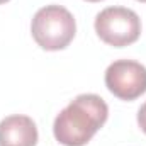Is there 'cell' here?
<instances>
[{"instance_id": "5", "label": "cell", "mask_w": 146, "mask_h": 146, "mask_svg": "<svg viewBox=\"0 0 146 146\" xmlns=\"http://www.w3.org/2000/svg\"><path fill=\"white\" fill-rule=\"evenodd\" d=\"M37 127L27 115H9L0 122V146H36Z\"/></svg>"}, {"instance_id": "3", "label": "cell", "mask_w": 146, "mask_h": 146, "mask_svg": "<svg viewBox=\"0 0 146 146\" xmlns=\"http://www.w3.org/2000/svg\"><path fill=\"white\" fill-rule=\"evenodd\" d=\"M95 33L114 48H122L138 41L141 21L138 14L126 7H107L95 17Z\"/></svg>"}, {"instance_id": "4", "label": "cell", "mask_w": 146, "mask_h": 146, "mask_svg": "<svg viewBox=\"0 0 146 146\" xmlns=\"http://www.w3.org/2000/svg\"><path fill=\"white\" fill-rule=\"evenodd\" d=\"M106 85L122 100H134L146 92V68L133 60H117L106 70Z\"/></svg>"}, {"instance_id": "7", "label": "cell", "mask_w": 146, "mask_h": 146, "mask_svg": "<svg viewBox=\"0 0 146 146\" xmlns=\"http://www.w3.org/2000/svg\"><path fill=\"white\" fill-rule=\"evenodd\" d=\"M87 2H100V0H87Z\"/></svg>"}, {"instance_id": "6", "label": "cell", "mask_w": 146, "mask_h": 146, "mask_svg": "<svg viewBox=\"0 0 146 146\" xmlns=\"http://www.w3.org/2000/svg\"><path fill=\"white\" fill-rule=\"evenodd\" d=\"M138 124H139L141 131L146 134V102L139 107V110H138Z\"/></svg>"}, {"instance_id": "1", "label": "cell", "mask_w": 146, "mask_h": 146, "mask_svg": "<svg viewBox=\"0 0 146 146\" xmlns=\"http://www.w3.org/2000/svg\"><path fill=\"white\" fill-rule=\"evenodd\" d=\"M109 107L102 97L83 94L72 100L54 119V138L65 146H85L106 124Z\"/></svg>"}, {"instance_id": "2", "label": "cell", "mask_w": 146, "mask_h": 146, "mask_svg": "<svg viewBox=\"0 0 146 146\" xmlns=\"http://www.w3.org/2000/svg\"><path fill=\"white\" fill-rule=\"evenodd\" d=\"M31 33L42 49L58 51L72 42L76 33V24L68 9L61 5H46L33 17Z\"/></svg>"}, {"instance_id": "8", "label": "cell", "mask_w": 146, "mask_h": 146, "mask_svg": "<svg viewBox=\"0 0 146 146\" xmlns=\"http://www.w3.org/2000/svg\"><path fill=\"white\" fill-rule=\"evenodd\" d=\"M5 2H9V0H0V3H5Z\"/></svg>"}, {"instance_id": "9", "label": "cell", "mask_w": 146, "mask_h": 146, "mask_svg": "<svg viewBox=\"0 0 146 146\" xmlns=\"http://www.w3.org/2000/svg\"><path fill=\"white\" fill-rule=\"evenodd\" d=\"M139 2H146V0H139Z\"/></svg>"}]
</instances>
